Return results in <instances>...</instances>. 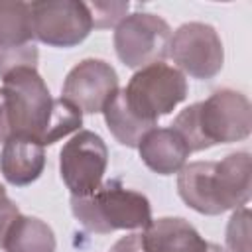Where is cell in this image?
Wrapping results in <instances>:
<instances>
[{"mask_svg": "<svg viewBox=\"0 0 252 252\" xmlns=\"http://www.w3.org/2000/svg\"><path fill=\"white\" fill-rule=\"evenodd\" d=\"M140 238L144 252H213V244L181 217L152 219Z\"/></svg>", "mask_w": 252, "mask_h": 252, "instance_id": "cell-10", "label": "cell"}, {"mask_svg": "<svg viewBox=\"0 0 252 252\" xmlns=\"http://www.w3.org/2000/svg\"><path fill=\"white\" fill-rule=\"evenodd\" d=\"M87 6L93 18V28H98V30H104L110 26L116 28V24L128 12V2H93Z\"/></svg>", "mask_w": 252, "mask_h": 252, "instance_id": "cell-20", "label": "cell"}, {"mask_svg": "<svg viewBox=\"0 0 252 252\" xmlns=\"http://www.w3.org/2000/svg\"><path fill=\"white\" fill-rule=\"evenodd\" d=\"M18 215H20L18 205L8 197L4 185L0 183V248L4 246V238H6L12 222L18 219Z\"/></svg>", "mask_w": 252, "mask_h": 252, "instance_id": "cell-21", "label": "cell"}, {"mask_svg": "<svg viewBox=\"0 0 252 252\" xmlns=\"http://www.w3.org/2000/svg\"><path fill=\"white\" fill-rule=\"evenodd\" d=\"M57 240L53 228L37 219L28 215H18L12 222L6 238H4V252H55Z\"/></svg>", "mask_w": 252, "mask_h": 252, "instance_id": "cell-15", "label": "cell"}, {"mask_svg": "<svg viewBox=\"0 0 252 252\" xmlns=\"http://www.w3.org/2000/svg\"><path fill=\"white\" fill-rule=\"evenodd\" d=\"M128 108L144 122L158 124V118L169 114L187 96L185 75L163 63H152L138 69L126 89H122Z\"/></svg>", "mask_w": 252, "mask_h": 252, "instance_id": "cell-4", "label": "cell"}, {"mask_svg": "<svg viewBox=\"0 0 252 252\" xmlns=\"http://www.w3.org/2000/svg\"><path fill=\"white\" fill-rule=\"evenodd\" d=\"M169 57L193 79H213L224 63V47L219 32L203 22H187L171 33Z\"/></svg>", "mask_w": 252, "mask_h": 252, "instance_id": "cell-7", "label": "cell"}, {"mask_svg": "<svg viewBox=\"0 0 252 252\" xmlns=\"http://www.w3.org/2000/svg\"><path fill=\"white\" fill-rule=\"evenodd\" d=\"M45 167V148L30 138H10L0 154V173L16 187L33 183Z\"/></svg>", "mask_w": 252, "mask_h": 252, "instance_id": "cell-13", "label": "cell"}, {"mask_svg": "<svg viewBox=\"0 0 252 252\" xmlns=\"http://www.w3.org/2000/svg\"><path fill=\"white\" fill-rule=\"evenodd\" d=\"M39 51L35 43L18 47V49H0V79L12 73L18 67H37Z\"/></svg>", "mask_w": 252, "mask_h": 252, "instance_id": "cell-19", "label": "cell"}, {"mask_svg": "<svg viewBox=\"0 0 252 252\" xmlns=\"http://www.w3.org/2000/svg\"><path fill=\"white\" fill-rule=\"evenodd\" d=\"M33 35L51 47H75L93 30L89 6L79 0H37L30 2Z\"/></svg>", "mask_w": 252, "mask_h": 252, "instance_id": "cell-8", "label": "cell"}, {"mask_svg": "<svg viewBox=\"0 0 252 252\" xmlns=\"http://www.w3.org/2000/svg\"><path fill=\"white\" fill-rule=\"evenodd\" d=\"M215 161H191L177 171V193L185 205L201 215H220V207L213 191Z\"/></svg>", "mask_w": 252, "mask_h": 252, "instance_id": "cell-14", "label": "cell"}, {"mask_svg": "<svg viewBox=\"0 0 252 252\" xmlns=\"http://www.w3.org/2000/svg\"><path fill=\"white\" fill-rule=\"evenodd\" d=\"M0 91L10 138H30L45 148L83 124V112L61 96L53 98L35 67L14 69Z\"/></svg>", "mask_w": 252, "mask_h": 252, "instance_id": "cell-1", "label": "cell"}, {"mask_svg": "<svg viewBox=\"0 0 252 252\" xmlns=\"http://www.w3.org/2000/svg\"><path fill=\"white\" fill-rule=\"evenodd\" d=\"M102 114H104V122H106V128L110 130V134L116 138V142H120L126 148H138L142 138L150 130L156 128V124L144 122L128 108L122 89H118L116 94L108 100Z\"/></svg>", "mask_w": 252, "mask_h": 252, "instance_id": "cell-16", "label": "cell"}, {"mask_svg": "<svg viewBox=\"0 0 252 252\" xmlns=\"http://www.w3.org/2000/svg\"><path fill=\"white\" fill-rule=\"evenodd\" d=\"M33 39L30 2L0 0V49H18L33 43Z\"/></svg>", "mask_w": 252, "mask_h": 252, "instance_id": "cell-17", "label": "cell"}, {"mask_svg": "<svg viewBox=\"0 0 252 252\" xmlns=\"http://www.w3.org/2000/svg\"><path fill=\"white\" fill-rule=\"evenodd\" d=\"M71 211L87 230L96 234L136 230L148 226L152 220V205L148 197L124 187L118 179L100 183L91 195H71Z\"/></svg>", "mask_w": 252, "mask_h": 252, "instance_id": "cell-3", "label": "cell"}, {"mask_svg": "<svg viewBox=\"0 0 252 252\" xmlns=\"http://www.w3.org/2000/svg\"><path fill=\"white\" fill-rule=\"evenodd\" d=\"M118 91L116 69L102 59H83L65 77L61 98L75 104L85 114L102 112Z\"/></svg>", "mask_w": 252, "mask_h": 252, "instance_id": "cell-9", "label": "cell"}, {"mask_svg": "<svg viewBox=\"0 0 252 252\" xmlns=\"http://www.w3.org/2000/svg\"><path fill=\"white\" fill-rule=\"evenodd\" d=\"M169 24L150 12H134L124 16L114 28V51L130 69H142L169 57L171 41Z\"/></svg>", "mask_w": 252, "mask_h": 252, "instance_id": "cell-5", "label": "cell"}, {"mask_svg": "<svg viewBox=\"0 0 252 252\" xmlns=\"http://www.w3.org/2000/svg\"><path fill=\"white\" fill-rule=\"evenodd\" d=\"M252 167L248 152H232L213 167V191L220 211L246 207L252 189Z\"/></svg>", "mask_w": 252, "mask_h": 252, "instance_id": "cell-11", "label": "cell"}, {"mask_svg": "<svg viewBox=\"0 0 252 252\" xmlns=\"http://www.w3.org/2000/svg\"><path fill=\"white\" fill-rule=\"evenodd\" d=\"M169 128L183 138L191 154L240 142L252 130L250 100L234 89H219L209 98L183 108Z\"/></svg>", "mask_w": 252, "mask_h": 252, "instance_id": "cell-2", "label": "cell"}, {"mask_svg": "<svg viewBox=\"0 0 252 252\" xmlns=\"http://www.w3.org/2000/svg\"><path fill=\"white\" fill-rule=\"evenodd\" d=\"M110 252H144L140 232H132L128 236H122L120 240L114 242V246L110 248Z\"/></svg>", "mask_w": 252, "mask_h": 252, "instance_id": "cell-22", "label": "cell"}, {"mask_svg": "<svg viewBox=\"0 0 252 252\" xmlns=\"http://www.w3.org/2000/svg\"><path fill=\"white\" fill-rule=\"evenodd\" d=\"M226 248L228 252H250V211L248 207L234 209L226 224Z\"/></svg>", "mask_w": 252, "mask_h": 252, "instance_id": "cell-18", "label": "cell"}, {"mask_svg": "<svg viewBox=\"0 0 252 252\" xmlns=\"http://www.w3.org/2000/svg\"><path fill=\"white\" fill-rule=\"evenodd\" d=\"M106 165V144L93 130H79L59 152L61 179L75 197L94 193L102 183Z\"/></svg>", "mask_w": 252, "mask_h": 252, "instance_id": "cell-6", "label": "cell"}, {"mask_svg": "<svg viewBox=\"0 0 252 252\" xmlns=\"http://www.w3.org/2000/svg\"><path fill=\"white\" fill-rule=\"evenodd\" d=\"M138 152L142 161L158 175L177 173L191 154L183 138L173 128L158 126L142 138V142L138 144Z\"/></svg>", "mask_w": 252, "mask_h": 252, "instance_id": "cell-12", "label": "cell"}]
</instances>
